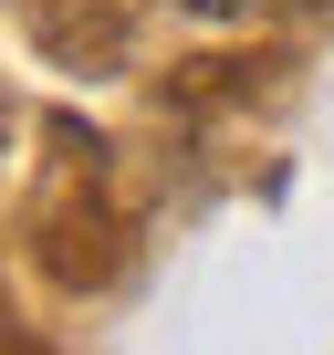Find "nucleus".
<instances>
[{"label": "nucleus", "instance_id": "nucleus-1", "mask_svg": "<svg viewBox=\"0 0 334 355\" xmlns=\"http://www.w3.org/2000/svg\"><path fill=\"white\" fill-rule=\"evenodd\" d=\"M199 11H240V0H199Z\"/></svg>", "mask_w": 334, "mask_h": 355}]
</instances>
